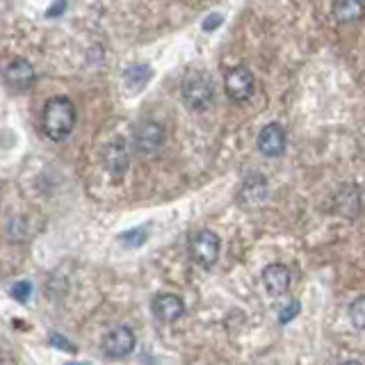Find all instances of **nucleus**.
Returning <instances> with one entry per match:
<instances>
[{"mask_svg":"<svg viewBox=\"0 0 365 365\" xmlns=\"http://www.w3.org/2000/svg\"><path fill=\"white\" fill-rule=\"evenodd\" d=\"M76 125V106L71 98L55 96L43 108V130L53 142H64L73 133Z\"/></svg>","mask_w":365,"mask_h":365,"instance_id":"obj_1","label":"nucleus"},{"mask_svg":"<svg viewBox=\"0 0 365 365\" xmlns=\"http://www.w3.org/2000/svg\"><path fill=\"white\" fill-rule=\"evenodd\" d=\"M180 96L192 112H205L215 103V87L205 76H187L182 80Z\"/></svg>","mask_w":365,"mask_h":365,"instance_id":"obj_2","label":"nucleus"},{"mask_svg":"<svg viewBox=\"0 0 365 365\" xmlns=\"http://www.w3.org/2000/svg\"><path fill=\"white\" fill-rule=\"evenodd\" d=\"M220 249H222L220 235L208 231V228L197 231L190 240V256L203 269H210L215 265L217 258H220Z\"/></svg>","mask_w":365,"mask_h":365,"instance_id":"obj_3","label":"nucleus"},{"mask_svg":"<svg viewBox=\"0 0 365 365\" xmlns=\"http://www.w3.org/2000/svg\"><path fill=\"white\" fill-rule=\"evenodd\" d=\"M224 89L228 98L247 101L254 94V73H251L247 66H233L224 78Z\"/></svg>","mask_w":365,"mask_h":365,"instance_id":"obj_4","label":"nucleus"},{"mask_svg":"<svg viewBox=\"0 0 365 365\" xmlns=\"http://www.w3.org/2000/svg\"><path fill=\"white\" fill-rule=\"evenodd\" d=\"M135 349V334L128 327H114L103 338V354L108 359H123Z\"/></svg>","mask_w":365,"mask_h":365,"instance_id":"obj_5","label":"nucleus"},{"mask_svg":"<svg viewBox=\"0 0 365 365\" xmlns=\"http://www.w3.org/2000/svg\"><path fill=\"white\" fill-rule=\"evenodd\" d=\"M258 151L267 158H279L285 151V144H288V137L281 123H267L265 128L258 133Z\"/></svg>","mask_w":365,"mask_h":365,"instance_id":"obj_6","label":"nucleus"},{"mask_svg":"<svg viewBox=\"0 0 365 365\" xmlns=\"http://www.w3.org/2000/svg\"><path fill=\"white\" fill-rule=\"evenodd\" d=\"M151 311L158 317V322L171 324V322H176L178 317H182V313H185V302H182L178 294L163 292V294H158L153 299Z\"/></svg>","mask_w":365,"mask_h":365,"instance_id":"obj_7","label":"nucleus"},{"mask_svg":"<svg viewBox=\"0 0 365 365\" xmlns=\"http://www.w3.org/2000/svg\"><path fill=\"white\" fill-rule=\"evenodd\" d=\"M103 163H106V169L114 178H119L125 174V169H128V163H130V153H128V144L123 140H114L106 146V151H103Z\"/></svg>","mask_w":365,"mask_h":365,"instance_id":"obj_8","label":"nucleus"},{"mask_svg":"<svg viewBox=\"0 0 365 365\" xmlns=\"http://www.w3.org/2000/svg\"><path fill=\"white\" fill-rule=\"evenodd\" d=\"M163 140H165V128L158 121H142L135 133V146L142 153L158 151L163 146Z\"/></svg>","mask_w":365,"mask_h":365,"instance_id":"obj_9","label":"nucleus"},{"mask_svg":"<svg viewBox=\"0 0 365 365\" xmlns=\"http://www.w3.org/2000/svg\"><path fill=\"white\" fill-rule=\"evenodd\" d=\"M3 76H5V83L16 91H26L34 83V68L26 60H11L5 66Z\"/></svg>","mask_w":365,"mask_h":365,"instance_id":"obj_10","label":"nucleus"},{"mask_svg":"<svg viewBox=\"0 0 365 365\" xmlns=\"http://www.w3.org/2000/svg\"><path fill=\"white\" fill-rule=\"evenodd\" d=\"M290 269L281 265V262H274V265H267L265 272H262V283H265V288L269 294L274 297H281L290 290Z\"/></svg>","mask_w":365,"mask_h":365,"instance_id":"obj_11","label":"nucleus"},{"mask_svg":"<svg viewBox=\"0 0 365 365\" xmlns=\"http://www.w3.org/2000/svg\"><path fill=\"white\" fill-rule=\"evenodd\" d=\"M334 16L338 23H356L365 16V0H334Z\"/></svg>","mask_w":365,"mask_h":365,"instance_id":"obj_12","label":"nucleus"},{"mask_svg":"<svg viewBox=\"0 0 365 365\" xmlns=\"http://www.w3.org/2000/svg\"><path fill=\"white\" fill-rule=\"evenodd\" d=\"M123 80H125V85H128L133 91L142 89L148 83V80H151V66H148V64H135V66H130L128 71L123 73Z\"/></svg>","mask_w":365,"mask_h":365,"instance_id":"obj_13","label":"nucleus"},{"mask_svg":"<svg viewBox=\"0 0 365 365\" xmlns=\"http://www.w3.org/2000/svg\"><path fill=\"white\" fill-rule=\"evenodd\" d=\"M349 319L356 329L365 331V294H361L359 299H354V304L349 306Z\"/></svg>","mask_w":365,"mask_h":365,"instance_id":"obj_14","label":"nucleus"},{"mask_svg":"<svg viewBox=\"0 0 365 365\" xmlns=\"http://www.w3.org/2000/svg\"><path fill=\"white\" fill-rule=\"evenodd\" d=\"M30 294H32V283L30 281H19L11 285V297L19 302V304H26L30 299Z\"/></svg>","mask_w":365,"mask_h":365,"instance_id":"obj_15","label":"nucleus"},{"mask_svg":"<svg viewBox=\"0 0 365 365\" xmlns=\"http://www.w3.org/2000/svg\"><path fill=\"white\" fill-rule=\"evenodd\" d=\"M119 240H121L125 247H140L144 240H146V228H133V231L123 233Z\"/></svg>","mask_w":365,"mask_h":365,"instance_id":"obj_16","label":"nucleus"},{"mask_svg":"<svg viewBox=\"0 0 365 365\" xmlns=\"http://www.w3.org/2000/svg\"><path fill=\"white\" fill-rule=\"evenodd\" d=\"M299 308H302V306H299V302H290V304L285 306L283 311H281V315H279V322H281V324H288L292 317L299 315Z\"/></svg>","mask_w":365,"mask_h":365,"instance_id":"obj_17","label":"nucleus"},{"mask_svg":"<svg viewBox=\"0 0 365 365\" xmlns=\"http://www.w3.org/2000/svg\"><path fill=\"white\" fill-rule=\"evenodd\" d=\"M51 345L53 347H57V349H64V351H76V347L71 345V342H68L66 338H62L60 334H51Z\"/></svg>","mask_w":365,"mask_h":365,"instance_id":"obj_18","label":"nucleus"},{"mask_svg":"<svg viewBox=\"0 0 365 365\" xmlns=\"http://www.w3.org/2000/svg\"><path fill=\"white\" fill-rule=\"evenodd\" d=\"M62 11H66V0H55L53 7H48V11H46V16L48 19H57L62 14Z\"/></svg>","mask_w":365,"mask_h":365,"instance_id":"obj_19","label":"nucleus"},{"mask_svg":"<svg viewBox=\"0 0 365 365\" xmlns=\"http://www.w3.org/2000/svg\"><path fill=\"white\" fill-rule=\"evenodd\" d=\"M220 23H222V16L220 14H212V16H208L205 19V23H203V30H215V28H220Z\"/></svg>","mask_w":365,"mask_h":365,"instance_id":"obj_20","label":"nucleus"},{"mask_svg":"<svg viewBox=\"0 0 365 365\" xmlns=\"http://www.w3.org/2000/svg\"><path fill=\"white\" fill-rule=\"evenodd\" d=\"M64 365H89V363H78V361H68V363H64Z\"/></svg>","mask_w":365,"mask_h":365,"instance_id":"obj_21","label":"nucleus"},{"mask_svg":"<svg viewBox=\"0 0 365 365\" xmlns=\"http://www.w3.org/2000/svg\"><path fill=\"white\" fill-rule=\"evenodd\" d=\"M340 365H361L359 361H345V363H340Z\"/></svg>","mask_w":365,"mask_h":365,"instance_id":"obj_22","label":"nucleus"}]
</instances>
